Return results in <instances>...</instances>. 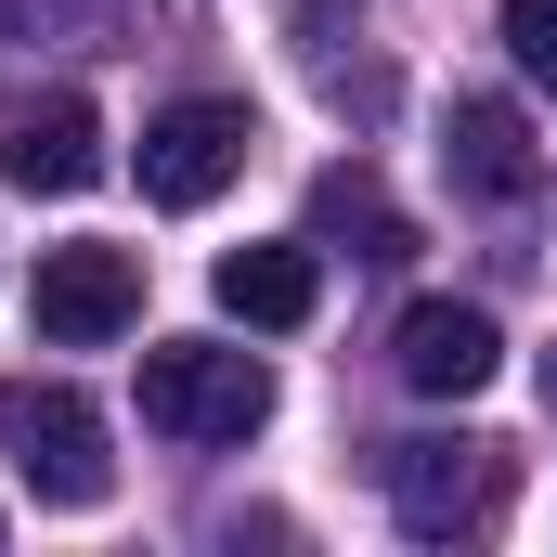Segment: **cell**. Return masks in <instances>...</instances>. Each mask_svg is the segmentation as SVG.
Segmentation results:
<instances>
[{"label": "cell", "instance_id": "obj_1", "mask_svg": "<svg viewBox=\"0 0 557 557\" xmlns=\"http://www.w3.org/2000/svg\"><path fill=\"white\" fill-rule=\"evenodd\" d=\"M0 454L39 506H104L117 493V441L91 416V389H65V376H0Z\"/></svg>", "mask_w": 557, "mask_h": 557}, {"label": "cell", "instance_id": "obj_2", "mask_svg": "<svg viewBox=\"0 0 557 557\" xmlns=\"http://www.w3.org/2000/svg\"><path fill=\"white\" fill-rule=\"evenodd\" d=\"M273 416V363L260 350H221V337H156L143 350V428L208 454V441H247Z\"/></svg>", "mask_w": 557, "mask_h": 557}, {"label": "cell", "instance_id": "obj_5", "mask_svg": "<svg viewBox=\"0 0 557 557\" xmlns=\"http://www.w3.org/2000/svg\"><path fill=\"white\" fill-rule=\"evenodd\" d=\"M389 519L403 532H493L506 519V454L493 441H389Z\"/></svg>", "mask_w": 557, "mask_h": 557}, {"label": "cell", "instance_id": "obj_9", "mask_svg": "<svg viewBox=\"0 0 557 557\" xmlns=\"http://www.w3.org/2000/svg\"><path fill=\"white\" fill-rule=\"evenodd\" d=\"M208 298L247 324V337H285V324H311V298H324V273H311V247H221V273H208Z\"/></svg>", "mask_w": 557, "mask_h": 557}, {"label": "cell", "instance_id": "obj_8", "mask_svg": "<svg viewBox=\"0 0 557 557\" xmlns=\"http://www.w3.org/2000/svg\"><path fill=\"white\" fill-rule=\"evenodd\" d=\"M441 169H454V195H480V208H519L532 195V117L506 104V91H467L454 117H441Z\"/></svg>", "mask_w": 557, "mask_h": 557}, {"label": "cell", "instance_id": "obj_12", "mask_svg": "<svg viewBox=\"0 0 557 557\" xmlns=\"http://www.w3.org/2000/svg\"><path fill=\"white\" fill-rule=\"evenodd\" d=\"M545 403H557V363H545Z\"/></svg>", "mask_w": 557, "mask_h": 557}, {"label": "cell", "instance_id": "obj_10", "mask_svg": "<svg viewBox=\"0 0 557 557\" xmlns=\"http://www.w3.org/2000/svg\"><path fill=\"white\" fill-rule=\"evenodd\" d=\"M311 234H324V247H350V260H403V247H416V221L389 208V182H376V169H324V182H311Z\"/></svg>", "mask_w": 557, "mask_h": 557}, {"label": "cell", "instance_id": "obj_6", "mask_svg": "<svg viewBox=\"0 0 557 557\" xmlns=\"http://www.w3.org/2000/svg\"><path fill=\"white\" fill-rule=\"evenodd\" d=\"M0 182L13 195H91L104 182V117L91 91H0Z\"/></svg>", "mask_w": 557, "mask_h": 557}, {"label": "cell", "instance_id": "obj_4", "mask_svg": "<svg viewBox=\"0 0 557 557\" xmlns=\"http://www.w3.org/2000/svg\"><path fill=\"white\" fill-rule=\"evenodd\" d=\"M26 311H39V337H52V350H104V337H131V324H143V247H104V234L39 247Z\"/></svg>", "mask_w": 557, "mask_h": 557}, {"label": "cell", "instance_id": "obj_11", "mask_svg": "<svg viewBox=\"0 0 557 557\" xmlns=\"http://www.w3.org/2000/svg\"><path fill=\"white\" fill-rule=\"evenodd\" d=\"M506 52L532 91H557V0H506Z\"/></svg>", "mask_w": 557, "mask_h": 557}, {"label": "cell", "instance_id": "obj_7", "mask_svg": "<svg viewBox=\"0 0 557 557\" xmlns=\"http://www.w3.org/2000/svg\"><path fill=\"white\" fill-rule=\"evenodd\" d=\"M389 363H403L416 403H467V389H493L506 337H493V311H467V298H416L403 337H389Z\"/></svg>", "mask_w": 557, "mask_h": 557}, {"label": "cell", "instance_id": "obj_3", "mask_svg": "<svg viewBox=\"0 0 557 557\" xmlns=\"http://www.w3.org/2000/svg\"><path fill=\"white\" fill-rule=\"evenodd\" d=\"M247 143H260V117H247L234 91L156 104V117H143V208H208V195L247 169Z\"/></svg>", "mask_w": 557, "mask_h": 557}]
</instances>
